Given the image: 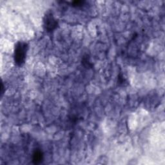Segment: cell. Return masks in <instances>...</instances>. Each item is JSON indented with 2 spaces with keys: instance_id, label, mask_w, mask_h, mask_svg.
Returning <instances> with one entry per match:
<instances>
[{
  "instance_id": "4",
  "label": "cell",
  "mask_w": 165,
  "mask_h": 165,
  "mask_svg": "<svg viewBox=\"0 0 165 165\" xmlns=\"http://www.w3.org/2000/svg\"><path fill=\"white\" fill-rule=\"evenodd\" d=\"M82 64L87 69H91L93 67V64L90 62V57L88 55H85L82 57Z\"/></svg>"
},
{
  "instance_id": "3",
  "label": "cell",
  "mask_w": 165,
  "mask_h": 165,
  "mask_svg": "<svg viewBox=\"0 0 165 165\" xmlns=\"http://www.w3.org/2000/svg\"><path fill=\"white\" fill-rule=\"evenodd\" d=\"M43 161V153L40 149H36L32 154V162L34 164H40Z\"/></svg>"
},
{
  "instance_id": "7",
  "label": "cell",
  "mask_w": 165,
  "mask_h": 165,
  "mask_svg": "<svg viewBox=\"0 0 165 165\" xmlns=\"http://www.w3.org/2000/svg\"><path fill=\"white\" fill-rule=\"evenodd\" d=\"M5 85H4L3 82H1V96H3V94L5 92Z\"/></svg>"
},
{
  "instance_id": "6",
  "label": "cell",
  "mask_w": 165,
  "mask_h": 165,
  "mask_svg": "<svg viewBox=\"0 0 165 165\" xmlns=\"http://www.w3.org/2000/svg\"><path fill=\"white\" fill-rule=\"evenodd\" d=\"M70 3H71V5L73 7H80L84 5V4L85 3V1H73Z\"/></svg>"
},
{
  "instance_id": "2",
  "label": "cell",
  "mask_w": 165,
  "mask_h": 165,
  "mask_svg": "<svg viewBox=\"0 0 165 165\" xmlns=\"http://www.w3.org/2000/svg\"><path fill=\"white\" fill-rule=\"evenodd\" d=\"M59 26L58 19L54 17L52 12L47 11L43 18V27L44 31L48 33L54 32Z\"/></svg>"
},
{
  "instance_id": "5",
  "label": "cell",
  "mask_w": 165,
  "mask_h": 165,
  "mask_svg": "<svg viewBox=\"0 0 165 165\" xmlns=\"http://www.w3.org/2000/svg\"><path fill=\"white\" fill-rule=\"evenodd\" d=\"M117 83L119 86L125 87L128 85V81L123 74L122 72H120L118 75V78H117Z\"/></svg>"
},
{
  "instance_id": "1",
  "label": "cell",
  "mask_w": 165,
  "mask_h": 165,
  "mask_svg": "<svg viewBox=\"0 0 165 165\" xmlns=\"http://www.w3.org/2000/svg\"><path fill=\"white\" fill-rule=\"evenodd\" d=\"M28 47V44L25 41H18L16 43L14 47V60L17 67H22L25 64Z\"/></svg>"
}]
</instances>
